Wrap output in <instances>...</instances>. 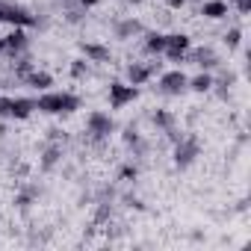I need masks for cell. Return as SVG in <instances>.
I'll use <instances>...</instances> for the list:
<instances>
[{"label":"cell","instance_id":"1","mask_svg":"<svg viewBox=\"0 0 251 251\" xmlns=\"http://www.w3.org/2000/svg\"><path fill=\"white\" fill-rule=\"evenodd\" d=\"M80 95H71V92H45L36 98V109L45 112V115H71L80 109Z\"/></svg>","mask_w":251,"mask_h":251},{"label":"cell","instance_id":"2","mask_svg":"<svg viewBox=\"0 0 251 251\" xmlns=\"http://www.w3.org/2000/svg\"><path fill=\"white\" fill-rule=\"evenodd\" d=\"M86 133H89V139H92L95 145L106 142L109 133H115V121H112V115L103 112V109H92L89 118H86Z\"/></svg>","mask_w":251,"mask_h":251},{"label":"cell","instance_id":"3","mask_svg":"<svg viewBox=\"0 0 251 251\" xmlns=\"http://www.w3.org/2000/svg\"><path fill=\"white\" fill-rule=\"evenodd\" d=\"M198 157H201V139H198L195 133H183V139L175 142V151H172L175 166L183 172V169H189Z\"/></svg>","mask_w":251,"mask_h":251},{"label":"cell","instance_id":"4","mask_svg":"<svg viewBox=\"0 0 251 251\" xmlns=\"http://www.w3.org/2000/svg\"><path fill=\"white\" fill-rule=\"evenodd\" d=\"M0 21H6L12 27H36L39 18L27 9V6H18V3H9V0H0Z\"/></svg>","mask_w":251,"mask_h":251},{"label":"cell","instance_id":"5","mask_svg":"<svg viewBox=\"0 0 251 251\" xmlns=\"http://www.w3.org/2000/svg\"><path fill=\"white\" fill-rule=\"evenodd\" d=\"M139 98V86H130V83H121V80H112L109 83V106L112 109H121Z\"/></svg>","mask_w":251,"mask_h":251},{"label":"cell","instance_id":"6","mask_svg":"<svg viewBox=\"0 0 251 251\" xmlns=\"http://www.w3.org/2000/svg\"><path fill=\"white\" fill-rule=\"evenodd\" d=\"M186 83H189V77H186L180 68H175V71H163L157 86H160V92H163V95L177 98V95H183V92H186Z\"/></svg>","mask_w":251,"mask_h":251},{"label":"cell","instance_id":"7","mask_svg":"<svg viewBox=\"0 0 251 251\" xmlns=\"http://www.w3.org/2000/svg\"><path fill=\"white\" fill-rule=\"evenodd\" d=\"M183 62H192V65H198L201 71H213V68H219L222 65V59L216 56V50L213 48H189L186 53H183Z\"/></svg>","mask_w":251,"mask_h":251},{"label":"cell","instance_id":"8","mask_svg":"<svg viewBox=\"0 0 251 251\" xmlns=\"http://www.w3.org/2000/svg\"><path fill=\"white\" fill-rule=\"evenodd\" d=\"M192 48V39L186 36V33H169L166 36V56L172 59V62H183V53Z\"/></svg>","mask_w":251,"mask_h":251},{"label":"cell","instance_id":"9","mask_svg":"<svg viewBox=\"0 0 251 251\" xmlns=\"http://www.w3.org/2000/svg\"><path fill=\"white\" fill-rule=\"evenodd\" d=\"M80 53H83L89 62H98V65H109V62H112L109 48L100 45V42H80Z\"/></svg>","mask_w":251,"mask_h":251},{"label":"cell","instance_id":"10","mask_svg":"<svg viewBox=\"0 0 251 251\" xmlns=\"http://www.w3.org/2000/svg\"><path fill=\"white\" fill-rule=\"evenodd\" d=\"M142 33H145V27H142V21H136V18H121V21L112 24V36L121 39V42H127V39H133V36H142Z\"/></svg>","mask_w":251,"mask_h":251},{"label":"cell","instance_id":"11","mask_svg":"<svg viewBox=\"0 0 251 251\" xmlns=\"http://www.w3.org/2000/svg\"><path fill=\"white\" fill-rule=\"evenodd\" d=\"M3 45H6V53H9V56H18V53H24V50H27L30 39H27L24 27H12V33H6V36H3Z\"/></svg>","mask_w":251,"mask_h":251},{"label":"cell","instance_id":"12","mask_svg":"<svg viewBox=\"0 0 251 251\" xmlns=\"http://www.w3.org/2000/svg\"><path fill=\"white\" fill-rule=\"evenodd\" d=\"M33 112H36V100H33V98H9V118L24 121V118H30Z\"/></svg>","mask_w":251,"mask_h":251},{"label":"cell","instance_id":"13","mask_svg":"<svg viewBox=\"0 0 251 251\" xmlns=\"http://www.w3.org/2000/svg\"><path fill=\"white\" fill-rule=\"evenodd\" d=\"M201 15L210 18V21H222L230 15V3H225V0H204L201 3Z\"/></svg>","mask_w":251,"mask_h":251},{"label":"cell","instance_id":"14","mask_svg":"<svg viewBox=\"0 0 251 251\" xmlns=\"http://www.w3.org/2000/svg\"><path fill=\"white\" fill-rule=\"evenodd\" d=\"M21 83H24V86H30V89L48 92V89L53 86V77H50L48 71H39V68H33V71H27V74L21 77Z\"/></svg>","mask_w":251,"mask_h":251},{"label":"cell","instance_id":"15","mask_svg":"<svg viewBox=\"0 0 251 251\" xmlns=\"http://www.w3.org/2000/svg\"><path fill=\"white\" fill-rule=\"evenodd\" d=\"M62 163V145H56V142H50L45 151H42V160H39V169L42 172H53L56 166Z\"/></svg>","mask_w":251,"mask_h":251},{"label":"cell","instance_id":"16","mask_svg":"<svg viewBox=\"0 0 251 251\" xmlns=\"http://www.w3.org/2000/svg\"><path fill=\"white\" fill-rule=\"evenodd\" d=\"M151 77H154L151 65H145V62H130V65H127V83H130V86H142V83H148Z\"/></svg>","mask_w":251,"mask_h":251},{"label":"cell","instance_id":"17","mask_svg":"<svg viewBox=\"0 0 251 251\" xmlns=\"http://www.w3.org/2000/svg\"><path fill=\"white\" fill-rule=\"evenodd\" d=\"M186 89H189V92H198V95L210 92V89H213V71H198L195 77H189Z\"/></svg>","mask_w":251,"mask_h":251},{"label":"cell","instance_id":"18","mask_svg":"<svg viewBox=\"0 0 251 251\" xmlns=\"http://www.w3.org/2000/svg\"><path fill=\"white\" fill-rule=\"evenodd\" d=\"M163 50H166V33H157V30L145 33V53H154V56H160Z\"/></svg>","mask_w":251,"mask_h":251},{"label":"cell","instance_id":"19","mask_svg":"<svg viewBox=\"0 0 251 251\" xmlns=\"http://www.w3.org/2000/svg\"><path fill=\"white\" fill-rule=\"evenodd\" d=\"M39 192H42L39 186L27 183V186H24V189H21V192L15 195V207H18V210H30V204H33V201L39 198Z\"/></svg>","mask_w":251,"mask_h":251},{"label":"cell","instance_id":"20","mask_svg":"<svg viewBox=\"0 0 251 251\" xmlns=\"http://www.w3.org/2000/svg\"><path fill=\"white\" fill-rule=\"evenodd\" d=\"M175 121H177V118H175V112H172V109H157V112L151 115V124H154L157 130H166V127H172Z\"/></svg>","mask_w":251,"mask_h":251},{"label":"cell","instance_id":"21","mask_svg":"<svg viewBox=\"0 0 251 251\" xmlns=\"http://www.w3.org/2000/svg\"><path fill=\"white\" fill-rule=\"evenodd\" d=\"M86 12H89V9H83L80 3H68L65 21H68V24H83V21H86Z\"/></svg>","mask_w":251,"mask_h":251},{"label":"cell","instance_id":"22","mask_svg":"<svg viewBox=\"0 0 251 251\" xmlns=\"http://www.w3.org/2000/svg\"><path fill=\"white\" fill-rule=\"evenodd\" d=\"M121 139H124V145H130V148H139V145H142V136H139V130H136V124H127V127H124V133H121Z\"/></svg>","mask_w":251,"mask_h":251},{"label":"cell","instance_id":"23","mask_svg":"<svg viewBox=\"0 0 251 251\" xmlns=\"http://www.w3.org/2000/svg\"><path fill=\"white\" fill-rule=\"evenodd\" d=\"M68 71H71V77H74V80L89 77V59H83V56H80V59H71V68H68Z\"/></svg>","mask_w":251,"mask_h":251},{"label":"cell","instance_id":"24","mask_svg":"<svg viewBox=\"0 0 251 251\" xmlns=\"http://www.w3.org/2000/svg\"><path fill=\"white\" fill-rule=\"evenodd\" d=\"M225 45H227V50H239V45H242V30H239V27H230V30L225 33Z\"/></svg>","mask_w":251,"mask_h":251},{"label":"cell","instance_id":"25","mask_svg":"<svg viewBox=\"0 0 251 251\" xmlns=\"http://www.w3.org/2000/svg\"><path fill=\"white\" fill-rule=\"evenodd\" d=\"M139 177V169L133 166V163H124L121 169H118V180H124V183H133Z\"/></svg>","mask_w":251,"mask_h":251},{"label":"cell","instance_id":"26","mask_svg":"<svg viewBox=\"0 0 251 251\" xmlns=\"http://www.w3.org/2000/svg\"><path fill=\"white\" fill-rule=\"evenodd\" d=\"M48 139H50V142H59V139L65 142V130H59V127H50V130H48Z\"/></svg>","mask_w":251,"mask_h":251},{"label":"cell","instance_id":"27","mask_svg":"<svg viewBox=\"0 0 251 251\" xmlns=\"http://www.w3.org/2000/svg\"><path fill=\"white\" fill-rule=\"evenodd\" d=\"M233 6H236V12H239V15H248V12H251V0H236Z\"/></svg>","mask_w":251,"mask_h":251},{"label":"cell","instance_id":"28","mask_svg":"<svg viewBox=\"0 0 251 251\" xmlns=\"http://www.w3.org/2000/svg\"><path fill=\"white\" fill-rule=\"evenodd\" d=\"M124 204H127V207H136V210H145V204H142L139 198H133V195H124Z\"/></svg>","mask_w":251,"mask_h":251},{"label":"cell","instance_id":"29","mask_svg":"<svg viewBox=\"0 0 251 251\" xmlns=\"http://www.w3.org/2000/svg\"><path fill=\"white\" fill-rule=\"evenodd\" d=\"M0 118H9V98H0Z\"/></svg>","mask_w":251,"mask_h":251},{"label":"cell","instance_id":"30","mask_svg":"<svg viewBox=\"0 0 251 251\" xmlns=\"http://www.w3.org/2000/svg\"><path fill=\"white\" fill-rule=\"evenodd\" d=\"M166 6H169V9H183L186 0H166Z\"/></svg>","mask_w":251,"mask_h":251},{"label":"cell","instance_id":"31","mask_svg":"<svg viewBox=\"0 0 251 251\" xmlns=\"http://www.w3.org/2000/svg\"><path fill=\"white\" fill-rule=\"evenodd\" d=\"M77 3H80L83 9H92V6H98V3H100V0H77Z\"/></svg>","mask_w":251,"mask_h":251},{"label":"cell","instance_id":"32","mask_svg":"<svg viewBox=\"0 0 251 251\" xmlns=\"http://www.w3.org/2000/svg\"><path fill=\"white\" fill-rule=\"evenodd\" d=\"M6 133H9V130H6V124H0V139H3Z\"/></svg>","mask_w":251,"mask_h":251},{"label":"cell","instance_id":"33","mask_svg":"<svg viewBox=\"0 0 251 251\" xmlns=\"http://www.w3.org/2000/svg\"><path fill=\"white\" fill-rule=\"evenodd\" d=\"M0 53H6V45H3V36H0Z\"/></svg>","mask_w":251,"mask_h":251},{"label":"cell","instance_id":"34","mask_svg":"<svg viewBox=\"0 0 251 251\" xmlns=\"http://www.w3.org/2000/svg\"><path fill=\"white\" fill-rule=\"evenodd\" d=\"M124 3H133V6H139V3H142V0H124Z\"/></svg>","mask_w":251,"mask_h":251},{"label":"cell","instance_id":"35","mask_svg":"<svg viewBox=\"0 0 251 251\" xmlns=\"http://www.w3.org/2000/svg\"><path fill=\"white\" fill-rule=\"evenodd\" d=\"M225 3H236V0H225Z\"/></svg>","mask_w":251,"mask_h":251}]
</instances>
